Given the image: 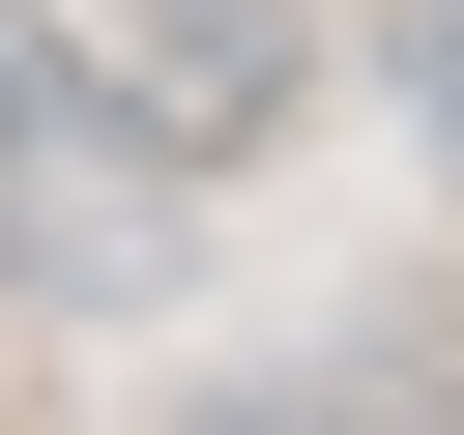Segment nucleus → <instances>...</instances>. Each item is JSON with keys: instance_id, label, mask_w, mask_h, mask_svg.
Returning <instances> with one entry per match:
<instances>
[{"instance_id": "4", "label": "nucleus", "mask_w": 464, "mask_h": 435, "mask_svg": "<svg viewBox=\"0 0 464 435\" xmlns=\"http://www.w3.org/2000/svg\"><path fill=\"white\" fill-rule=\"evenodd\" d=\"M406 116H435V145H464V0H435V29H406Z\"/></svg>"}, {"instance_id": "3", "label": "nucleus", "mask_w": 464, "mask_h": 435, "mask_svg": "<svg viewBox=\"0 0 464 435\" xmlns=\"http://www.w3.org/2000/svg\"><path fill=\"white\" fill-rule=\"evenodd\" d=\"M29 145H58V58H29V29H0V174H29Z\"/></svg>"}, {"instance_id": "2", "label": "nucleus", "mask_w": 464, "mask_h": 435, "mask_svg": "<svg viewBox=\"0 0 464 435\" xmlns=\"http://www.w3.org/2000/svg\"><path fill=\"white\" fill-rule=\"evenodd\" d=\"M203 435H464L435 377H261V406H203Z\"/></svg>"}, {"instance_id": "1", "label": "nucleus", "mask_w": 464, "mask_h": 435, "mask_svg": "<svg viewBox=\"0 0 464 435\" xmlns=\"http://www.w3.org/2000/svg\"><path fill=\"white\" fill-rule=\"evenodd\" d=\"M116 116H145V145H203V174H232V145H261V116H290V0H145V29H116Z\"/></svg>"}]
</instances>
